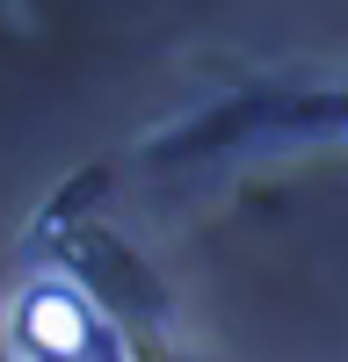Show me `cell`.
Returning a JSON list of instances; mask_svg holds the SVG:
<instances>
[{
	"instance_id": "6da1fadb",
	"label": "cell",
	"mask_w": 348,
	"mask_h": 362,
	"mask_svg": "<svg viewBox=\"0 0 348 362\" xmlns=\"http://www.w3.org/2000/svg\"><path fill=\"white\" fill-rule=\"evenodd\" d=\"M8 334L22 362H124L116 334L102 326V312L87 305V290L66 276H37L15 290L8 305Z\"/></svg>"
}]
</instances>
